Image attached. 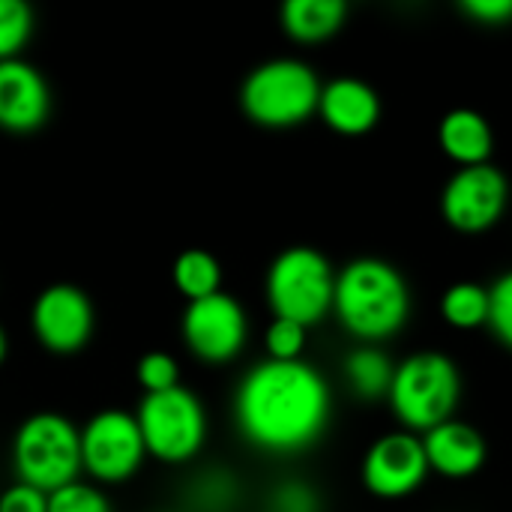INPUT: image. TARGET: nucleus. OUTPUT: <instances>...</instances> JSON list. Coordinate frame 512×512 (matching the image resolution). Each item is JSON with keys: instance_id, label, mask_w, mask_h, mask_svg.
Masks as SVG:
<instances>
[{"instance_id": "1", "label": "nucleus", "mask_w": 512, "mask_h": 512, "mask_svg": "<svg viewBox=\"0 0 512 512\" xmlns=\"http://www.w3.org/2000/svg\"><path fill=\"white\" fill-rule=\"evenodd\" d=\"M333 414L327 378L306 360H261L237 384L234 423L246 444L270 456L315 447Z\"/></svg>"}, {"instance_id": "2", "label": "nucleus", "mask_w": 512, "mask_h": 512, "mask_svg": "<svg viewBox=\"0 0 512 512\" xmlns=\"http://www.w3.org/2000/svg\"><path fill=\"white\" fill-rule=\"evenodd\" d=\"M333 315L357 345H384L411 318L408 279L384 258H354L336 276Z\"/></svg>"}, {"instance_id": "3", "label": "nucleus", "mask_w": 512, "mask_h": 512, "mask_svg": "<svg viewBox=\"0 0 512 512\" xmlns=\"http://www.w3.org/2000/svg\"><path fill=\"white\" fill-rule=\"evenodd\" d=\"M387 402L405 432L426 435L456 417V408L462 402V372L450 354H408L396 363Z\"/></svg>"}, {"instance_id": "4", "label": "nucleus", "mask_w": 512, "mask_h": 512, "mask_svg": "<svg viewBox=\"0 0 512 512\" xmlns=\"http://www.w3.org/2000/svg\"><path fill=\"white\" fill-rule=\"evenodd\" d=\"M321 78L300 57H273L258 63L240 87L243 114L264 129H294L318 114Z\"/></svg>"}, {"instance_id": "5", "label": "nucleus", "mask_w": 512, "mask_h": 512, "mask_svg": "<svg viewBox=\"0 0 512 512\" xmlns=\"http://www.w3.org/2000/svg\"><path fill=\"white\" fill-rule=\"evenodd\" d=\"M336 276L330 258L312 246H288L279 252L264 279V294L273 318H288L303 327L321 324L333 315Z\"/></svg>"}, {"instance_id": "6", "label": "nucleus", "mask_w": 512, "mask_h": 512, "mask_svg": "<svg viewBox=\"0 0 512 512\" xmlns=\"http://www.w3.org/2000/svg\"><path fill=\"white\" fill-rule=\"evenodd\" d=\"M12 468L27 486L45 495L78 480L81 468V429L54 411L27 417L12 438Z\"/></svg>"}, {"instance_id": "7", "label": "nucleus", "mask_w": 512, "mask_h": 512, "mask_svg": "<svg viewBox=\"0 0 512 512\" xmlns=\"http://www.w3.org/2000/svg\"><path fill=\"white\" fill-rule=\"evenodd\" d=\"M147 456L165 465L192 462L207 441V411L201 399L174 387L165 393H144L135 411Z\"/></svg>"}, {"instance_id": "8", "label": "nucleus", "mask_w": 512, "mask_h": 512, "mask_svg": "<svg viewBox=\"0 0 512 512\" xmlns=\"http://www.w3.org/2000/svg\"><path fill=\"white\" fill-rule=\"evenodd\" d=\"M147 459V447L135 414L105 408L81 429V468L102 486L132 480Z\"/></svg>"}, {"instance_id": "9", "label": "nucleus", "mask_w": 512, "mask_h": 512, "mask_svg": "<svg viewBox=\"0 0 512 512\" xmlns=\"http://www.w3.org/2000/svg\"><path fill=\"white\" fill-rule=\"evenodd\" d=\"M507 207L510 180L492 162L456 168V174L441 189V216L459 234H483L495 228Z\"/></svg>"}, {"instance_id": "10", "label": "nucleus", "mask_w": 512, "mask_h": 512, "mask_svg": "<svg viewBox=\"0 0 512 512\" xmlns=\"http://www.w3.org/2000/svg\"><path fill=\"white\" fill-rule=\"evenodd\" d=\"M180 333L186 348L201 363L222 366L243 354L249 339V318L240 300L219 291L204 300L186 303V312L180 318Z\"/></svg>"}, {"instance_id": "11", "label": "nucleus", "mask_w": 512, "mask_h": 512, "mask_svg": "<svg viewBox=\"0 0 512 512\" xmlns=\"http://www.w3.org/2000/svg\"><path fill=\"white\" fill-rule=\"evenodd\" d=\"M432 474L423 438L414 432L381 435L363 456L360 480L363 486L384 501H399L414 495Z\"/></svg>"}, {"instance_id": "12", "label": "nucleus", "mask_w": 512, "mask_h": 512, "mask_svg": "<svg viewBox=\"0 0 512 512\" xmlns=\"http://www.w3.org/2000/svg\"><path fill=\"white\" fill-rule=\"evenodd\" d=\"M30 327L42 348L54 354H75L90 342L96 312L90 297L78 285L57 282L39 291V297L33 300Z\"/></svg>"}, {"instance_id": "13", "label": "nucleus", "mask_w": 512, "mask_h": 512, "mask_svg": "<svg viewBox=\"0 0 512 512\" xmlns=\"http://www.w3.org/2000/svg\"><path fill=\"white\" fill-rule=\"evenodd\" d=\"M51 114L45 75L24 57L0 60V129L33 132Z\"/></svg>"}, {"instance_id": "14", "label": "nucleus", "mask_w": 512, "mask_h": 512, "mask_svg": "<svg viewBox=\"0 0 512 512\" xmlns=\"http://www.w3.org/2000/svg\"><path fill=\"white\" fill-rule=\"evenodd\" d=\"M318 114L333 132L345 138H357L378 126L381 96L369 81L354 78V75H339L321 87Z\"/></svg>"}, {"instance_id": "15", "label": "nucleus", "mask_w": 512, "mask_h": 512, "mask_svg": "<svg viewBox=\"0 0 512 512\" xmlns=\"http://www.w3.org/2000/svg\"><path fill=\"white\" fill-rule=\"evenodd\" d=\"M420 438L426 447L429 468L447 480H468L489 459V444H486L483 432L456 417L435 426L432 432H426Z\"/></svg>"}, {"instance_id": "16", "label": "nucleus", "mask_w": 512, "mask_h": 512, "mask_svg": "<svg viewBox=\"0 0 512 512\" xmlns=\"http://www.w3.org/2000/svg\"><path fill=\"white\" fill-rule=\"evenodd\" d=\"M438 144L459 168L486 165L495 153V129L486 114L474 108H453L438 123Z\"/></svg>"}, {"instance_id": "17", "label": "nucleus", "mask_w": 512, "mask_h": 512, "mask_svg": "<svg viewBox=\"0 0 512 512\" xmlns=\"http://www.w3.org/2000/svg\"><path fill=\"white\" fill-rule=\"evenodd\" d=\"M348 21V3L342 0H288L282 6V30L303 45L327 42Z\"/></svg>"}, {"instance_id": "18", "label": "nucleus", "mask_w": 512, "mask_h": 512, "mask_svg": "<svg viewBox=\"0 0 512 512\" xmlns=\"http://www.w3.org/2000/svg\"><path fill=\"white\" fill-rule=\"evenodd\" d=\"M342 375L348 381V390L357 399L375 402V399L390 396L396 363L381 345H357L348 351V357L342 363Z\"/></svg>"}, {"instance_id": "19", "label": "nucleus", "mask_w": 512, "mask_h": 512, "mask_svg": "<svg viewBox=\"0 0 512 512\" xmlns=\"http://www.w3.org/2000/svg\"><path fill=\"white\" fill-rule=\"evenodd\" d=\"M171 276H174L177 291L189 303L222 291V264L216 261V255L204 249H186L183 255H177Z\"/></svg>"}, {"instance_id": "20", "label": "nucleus", "mask_w": 512, "mask_h": 512, "mask_svg": "<svg viewBox=\"0 0 512 512\" xmlns=\"http://www.w3.org/2000/svg\"><path fill=\"white\" fill-rule=\"evenodd\" d=\"M441 318L456 330L489 327V285L453 282L441 297Z\"/></svg>"}, {"instance_id": "21", "label": "nucleus", "mask_w": 512, "mask_h": 512, "mask_svg": "<svg viewBox=\"0 0 512 512\" xmlns=\"http://www.w3.org/2000/svg\"><path fill=\"white\" fill-rule=\"evenodd\" d=\"M237 498H240L237 477L222 468L204 471L201 477H195L189 489V501L198 512H231Z\"/></svg>"}, {"instance_id": "22", "label": "nucleus", "mask_w": 512, "mask_h": 512, "mask_svg": "<svg viewBox=\"0 0 512 512\" xmlns=\"http://www.w3.org/2000/svg\"><path fill=\"white\" fill-rule=\"evenodd\" d=\"M33 33V9L24 0H0V60H15Z\"/></svg>"}, {"instance_id": "23", "label": "nucleus", "mask_w": 512, "mask_h": 512, "mask_svg": "<svg viewBox=\"0 0 512 512\" xmlns=\"http://www.w3.org/2000/svg\"><path fill=\"white\" fill-rule=\"evenodd\" d=\"M306 342H309V327L288 318H273L270 327L264 330V348L270 360H303Z\"/></svg>"}, {"instance_id": "24", "label": "nucleus", "mask_w": 512, "mask_h": 512, "mask_svg": "<svg viewBox=\"0 0 512 512\" xmlns=\"http://www.w3.org/2000/svg\"><path fill=\"white\" fill-rule=\"evenodd\" d=\"M48 512H111V501L99 486L75 480L48 495Z\"/></svg>"}, {"instance_id": "25", "label": "nucleus", "mask_w": 512, "mask_h": 512, "mask_svg": "<svg viewBox=\"0 0 512 512\" xmlns=\"http://www.w3.org/2000/svg\"><path fill=\"white\" fill-rule=\"evenodd\" d=\"M135 378L144 387V393H165L180 387V366L171 354L165 351H150L138 360Z\"/></svg>"}, {"instance_id": "26", "label": "nucleus", "mask_w": 512, "mask_h": 512, "mask_svg": "<svg viewBox=\"0 0 512 512\" xmlns=\"http://www.w3.org/2000/svg\"><path fill=\"white\" fill-rule=\"evenodd\" d=\"M489 330L512 351V270L489 285Z\"/></svg>"}, {"instance_id": "27", "label": "nucleus", "mask_w": 512, "mask_h": 512, "mask_svg": "<svg viewBox=\"0 0 512 512\" xmlns=\"http://www.w3.org/2000/svg\"><path fill=\"white\" fill-rule=\"evenodd\" d=\"M267 512H324V501L318 489L306 480H285L279 483L270 498Z\"/></svg>"}, {"instance_id": "28", "label": "nucleus", "mask_w": 512, "mask_h": 512, "mask_svg": "<svg viewBox=\"0 0 512 512\" xmlns=\"http://www.w3.org/2000/svg\"><path fill=\"white\" fill-rule=\"evenodd\" d=\"M0 512H48V495L36 486L15 480L0 492Z\"/></svg>"}, {"instance_id": "29", "label": "nucleus", "mask_w": 512, "mask_h": 512, "mask_svg": "<svg viewBox=\"0 0 512 512\" xmlns=\"http://www.w3.org/2000/svg\"><path fill=\"white\" fill-rule=\"evenodd\" d=\"M459 9L486 27H504L512 21V0H465Z\"/></svg>"}, {"instance_id": "30", "label": "nucleus", "mask_w": 512, "mask_h": 512, "mask_svg": "<svg viewBox=\"0 0 512 512\" xmlns=\"http://www.w3.org/2000/svg\"><path fill=\"white\" fill-rule=\"evenodd\" d=\"M6 348H9V342H6V330L0 327V363L6 360Z\"/></svg>"}]
</instances>
